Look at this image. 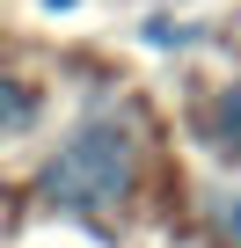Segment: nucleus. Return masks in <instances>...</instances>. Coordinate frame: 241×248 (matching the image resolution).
<instances>
[{
	"mask_svg": "<svg viewBox=\"0 0 241 248\" xmlns=\"http://www.w3.org/2000/svg\"><path fill=\"white\" fill-rule=\"evenodd\" d=\"M132 175H139V146L117 117H88L80 132L44 161L37 175V197L51 212H80V219H102L132 197Z\"/></svg>",
	"mask_w": 241,
	"mask_h": 248,
	"instance_id": "f257e3e1",
	"label": "nucleus"
},
{
	"mask_svg": "<svg viewBox=\"0 0 241 248\" xmlns=\"http://www.w3.org/2000/svg\"><path fill=\"white\" fill-rule=\"evenodd\" d=\"M205 139H212L226 161H241V88H219V95H212V109H205Z\"/></svg>",
	"mask_w": 241,
	"mask_h": 248,
	"instance_id": "f03ea898",
	"label": "nucleus"
},
{
	"mask_svg": "<svg viewBox=\"0 0 241 248\" xmlns=\"http://www.w3.org/2000/svg\"><path fill=\"white\" fill-rule=\"evenodd\" d=\"M0 95H8V132H22V124L37 117V102H30V88H22V80H8Z\"/></svg>",
	"mask_w": 241,
	"mask_h": 248,
	"instance_id": "7ed1b4c3",
	"label": "nucleus"
},
{
	"mask_svg": "<svg viewBox=\"0 0 241 248\" xmlns=\"http://www.w3.org/2000/svg\"><path fill=\"white\" fill-rule=\"evenodd\" d=\"M190 37H197L190 22H168V15H154V22H146V44H190Z\"/></svg>",
	"mask_w": 241,
	"mask_h": 248,
	"instance_id": "20e7f679",
	"label": "nucleus"
},
{
	"mask_svg": "<svg viewBox=\"0 0 241 248\" xmlns=\"http://www.w3.org/2000/svg\"><path fill=\"white\" fill-rule=\"evenodd\" d=\"M226 233H234V241H241V197H234V204H226Z\"/></svg>",
	"mask_w": 241,
	"mask_h": 248,
	"instance_id": "39448f33",
	"label": "nucleus"
}]
</instances>
